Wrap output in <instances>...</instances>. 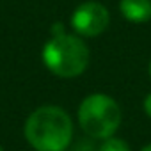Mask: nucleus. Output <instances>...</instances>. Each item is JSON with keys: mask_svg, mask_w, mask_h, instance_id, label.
Instances as JSON below:
<instances>
[{"mask_svg": "<svg viewBox=\"0 0 151 151\" xmlns=\"http://www.w3.org/2000/svg\"><path fill=\"white\" fill-rule=\"evenodd\" d=\"M100 151H130V147L123 139L109 137V139H103V144L100 146Z\"/></svg>", "mask_w": 151, "mask_h": 151, "instance_id": "423d86ee", "label": "nucleus"}, {"mask_svg": "<svg viewBox=\"0 0 151 151\" xmlns=\"http://www.w3.org/2000/svg\"><path fill=\"white\" fill-rule=\"evenodd\" d=\"M23 133L36 151H66L73 139V123L66 110L46 105L29 116Z\"/></svg>", "mask_w": 151, "mask_h": 151, "instance_id": "f257e3e1", "label": "nucleus"}, {"mask_svg": "<svg viewBox=\"0 0 151 151\" xmlns=\"http://www.w3.org/2000/svg\"><path fill=\"white\" fill-rule=\"evenodd\" d=\"M144 110H146V114L151 117V94H147L146 100H144Z\"/></svg>", "mask_w": 151, "mask_h": 151, "instance_id": "0eeeda50", "label": "nucleus"}, {"mask_svg": "<svg viewBox=\"0 0 151 151\" xmlns=\"http://www.w3.org/2000/svg\"><path fill=\"white\" fill-rule=\"evenodd\" d=\"M0 151H4V149H2V146H0Z\"/></svg>", "mask_w": 151, "mask_h": 151, "instance_id": "9d476101", "label": "nucleus"}, {"mask_svg": "<svg viewBox=\"0 0 151 151\" xmlns=\"http://www.w3.org/2000/svg\"><path fill=\"white\" fill-rule=\"evenodd\" d=\"M43 62L57 77L73 78L86 71L89 48L78 36L66 34L62 25H53L52 39L43 46Z\"/></svg>", "mask_w": 151, "mask_h": 151, "instance_id": "f03ea898", "label": "nucleus"}, {"mask_svg": "<svg viewBox=\"0 0 151 151\" xmlns=\"http://www.w3.org/2000/svg\"><path fill=\"white\" fill-rule=\"evenodd\" d=\"M78 121L93 139H109L121 124V109L107 94H91L80 103Z\"/></svg>", "mask_w": 151, "mask_h": 151, "instance_id": "7ed1b4c3", "label": "nucleus"}, {"mask_svg": "<svg viewBox=\"0 0 151 151\" xmlns=\"http://www.w3.org/2000/svg\"><path fill=\"white\" fill-rule=\"evenodd\" d=\"M140 151H151V144H149V146H146V147H142Z\"/></svg>", "mask_w": 151, "mask_h": 151, "instance_id": "6e6552de", "label": "nucleus"}, {"mask_svg": "<svg viewBox=\"0 0 151 151\" xmlns=\"http://www.w3.org/2000/svg\"><path fill=\"white\" fill-rule=\"evenodd\" d=\"M121 14L133 23H144L151 18V0H121Z\"/></svg>", "mask_w": 151, "mask_h": 151, "instance_id": "39448f33", "label": "nucleus"}, {"mask_svg": "<svg viewBox=\"0 0 151 151\" xmlns=\"http://www.w3.org/2000/svg\"><path fill=\"white\" fill-rule=\"evenodd\" d=\"M109 22H110V14L107 7L100 2H94V0L80 4L71 14L73 30L86 37H96L101 32H105Z\"/></svg>", "mask_w": 151, "mask_h": 151, "instance_id": "20e7f679", "label": "nucleus"}, {"mask_svg": "<svg viewBox=\"0 0 151 151\" xmlns=\"http://www.w3.org/2000/svg\"><path fill=\"white\" fill-rule=\"evenodd\" d=\"M149 77H151V64H149Z\"/></svg>", "mask_w": 151, "mask_h": 151, "instance_id": "1a4fd4ad", "label": "nucleus"}]
</instances>
